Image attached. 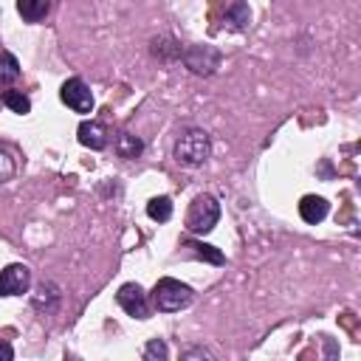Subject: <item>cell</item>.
<instances>
[{"instance_id": "cell-18", "label": "cell", "mask_w": 361, "mask_h": 361, "mask_svg": "<svg viewBox=\"0 0 361 361\" xmlns=\"http://www.w3.org/2000/svg\"><path fill=\"white\" fill-rule=\"evenodd\" d=\"M186 248H192V254H195V257L209 259L212 265H223V254H220L214 245H206V243H186Z\"/></svg>"}, {"instance_id": "cell-6", "label": "cell", "mask_w": 361, "mask_h": 361, "mask_svg": "<svg viewBox=\"0 0 361 361\" xmlns=\"http://www.w3.org/2000/svg\"><path fill=\"white\" fill-rule=\"evenodd\" d=\"M59 99H62L73 113H93V93H90V87H87L79 76H73V79H68V82L62 85Z\"/></svg>"}, {"instance_id": "cell-14", "label": "cell", "mask_w": 361, "mask_h": 361, "mask_svg": "<svg viewBox=\"0 0 361 361\" xmlns=\"http://www.w3.org/2000/svg\"><path fill=\"white\" fill-rule=\"evenodd\" d=\"M20 79V62L14 54L0 51V87H8L11 82Z\"/></svg>"}, {"instance_id": "cell-5", "label": "cell", "mask_w": 361, "mask_h": 361, "mask_svg": "<svg viewBox=\"0 0 361 361\" xmlns=\"http://www.w3.org/2000/svg\"><path fill=\"white\" fill-rule=\"evenodd\" d=\"M116 302L133 319H149V313H152V302H149V296L144 293V288L138 282H124L116 293Z\"/></svg>"}, {"instance_id": "cell-19", "label": "cell", "mask_w": 361, "mask_h": 361, "mask_svg": "<svg viewBox=\"0 0 361 361\" xmlns=\"http://www.w3.org/2000/svg\"><path fill=\"white\" fill-rule=\"evenodd\" d=\"M147 361H164V358H169V350H166V344L164 341H158V338H152L147 347H144V353H141Z\"/></svg>"}, {"instance_id": "cell-22", "label": "cell", "mask_w": 361, "mask_h": 361, "mask_svg": "<svg viewBox=\"0 0 361 361\" xmlns=\"http://www.w3.org/2000/svg\"><path fill=\"white\" fill-rule=\"evenodd\" d=\"M14 358V350L8 341H0V361H11Z\"/></svg>"}, {"instance_id": "cell-20", "label": "cell", "mask_w": 361, "mask_h": 361, "mask_svg": "<svg viewBox=\"0 0 361 361\" xmlns=\"http://www.w3.org/2000/svg\"><path fill=\"white\" fill-rule=\"evenodd\" d=\"M14 172H17V164H14V158H11L6 149H0V183L11 180V178H14Z\"/></svg>"}, {"instance_id": "cell-10", "label": "cell", "mask_w": 361, "mask_h": 361, "mask_svg": "<svg viewBox=\"0 0 361 361\" xmlns=\"http://www.w3.org/2000/svg\"><path fill=\"white\" fill-rule=\"evenodd\" d=\"M149 51H152V56L155 59H161V62H175V59H180V45L172 39V37H155L152 42H149Z\"/></svg>"}, {"instance_id": "cell-2", "label": "cell", "mask_w": 361, "mask_h": 361, "mask_svg": "<svg viewBox=\"0 0 361 361\" xmlns=\"http://www.w3.org/2000/svg\"><path fill=\"white\" fill-rule=\"evenodd\" d=\"M195 299V290L189 285H183L180 279H172V276H164L155 282L152 293H149V302L155 310L161 313H175V310H183L189 307V302Z\"/></svg>"}, {"instance_id": "cell-1", "label": "cell", "mask_w": 361, "mask_h": 361, "mask_svg": "<svg viewBox=\"0 0 361 361\" xmlns=\"http://www.w3.org/2000/svg\"><path fill=\"white\" fill-rule=\"evenodd\" d=\"M172 155H175V161L180 166H189V169L203 166L209 161V155H212V138H209V133L206 130H197V127L180 133V138L175 141Z\"/></svg>"}, {"instance_id": "cell-21", "label": "cell", "mask_w": 361, "mask_h": 361, "mask_svg": "<svg viewBox=\"0 0 361 361\" xmlns=\"http://www.w3.org/2000/svg\"><path fill=\"white\" fill-rule=\"evenodd\" d=\"M180 358H212V353L203 350V347H189V350L180 353Z\"/></svg>"}, {"instance_id": "cell-15", "label": "cell", "mask_w": 361, "mask_h": 361, "mask_svg": "<svg viewBox=\"0 0 361 361\" xmlns=\"http://www.w3.org/2000/svg\"><path fill=\"white\" fill-rule=\"evenodd\" d=\"M3 104H6L11 113H17V116L31 113V102H28V96H25L23 90H6V93H3Z\"/></svg>"}, {"instance_id": "cell-17", "label": "cell", "mask_w": 361, "mask_h": 361, "mask_svg": "<svg viewBox=\"0 0 361 361\" xmlns=\"http://www.w3.org/2000/svg\"><path fill=\"white\" fill-rule=\"evenodd\" d=\"M226 20L234 25V28H245L251 23V11H248V3L245 0H234L226 11Z\"/></svg>"}, {"instance_id": "cell-16", "label": "cell", "mask_w": 361, "mask_h": 361, "mask_svg": "<svg viewBox=\"0 0 361 361\" xmlns=\"http://www.w3.org/2000/svg\"><path fill=\"white\" fill-rule=\"evenodd\" d=\"M147 214H149L152 220H158V223H166V220L172 217V200H169L166 195L152 197V200L147 203Z\"/></svg>"}, {"instance_id": "cell-7", "label": "cell", "mask_w": 361, "mask_h": 361, "mask_svg": "<svg viewBox=\"0 0 361 361\" xmlns=\"http://www.w3.org/2000/svg\"><path fill=\"white\" fill-rule=\"evenodd\" d=\"M31 285V271L23 262L6 265L0 271V296H23Z\"/></svg>"}, {"instance_id": "cell-11", "label": "cell", "mask_w": 361, "mask_h": 361, "mask_svg": "<svg viewBox=\"0 0 361 361\" xmlns=\"http://www.w3.org/2000/svg\"><path fill=\"white\" fill-rule=\"evenodd\" d=\"M113 147H116L118 158H127V161H133V158H138L144 152V141L138 135H133V133H118Z\"/></svg>"}, {"instance_id": "cell-13", "label": "cell", "mask_w": 361, "mask_h": 361, "mask_svg": "<svg viewBox=\"0 0 361 361\" xmlns=\"http://www.w3.org/2000/svg\"><path fill=\"white\" fill-rule=\"evenodd\" d=\"M56 302H59V288H56L54 282H39V288H37L31 305H34L37 310H45V313H48V310L56 307Z\"/></svg>"}, {"instance_id": "cell-3", "label": "cell", "mask_w": 361, "mask_h": 361, "mask_svg": "<svg viewBox=\"0 0 361 361\" xmlns=\"http://www.w3.org/2000/svg\"><path fill=\"white\" fill-rule=\"evenodd\" d=\"M220 220V203L212 195H197L186 212V228L192 234H209Z\"/></svg>"}, {"instance_id": "cell-12", "label": "cell", "mask_w": 361, "mask_h": 361, "mask_svg": "<svg viewBox=\"0 0 361 361\" xmlns=\"http://www.w3.org/2000/svg\"><path fill=\"white\" fill-rule=\"evenodd\" d=\"M17 11L25 23H39L51 11V0H17Z\"/></svg>"}, {"instance_id": "cell-9", "label": "cell", "mask_w": 361, "mask_h": 361, "mask_svg": "<svg viewBox=\"0 0 361 361\" xmlns=\"http://www.w3.org/2000/svg\"><path fill=\"white\" fill-rule=\"evenodd\" d=\"M327 212H330V203H327L324 197H319V195H305L302 203H299V214H302V220L310 223V226L322 223V220L327 217Z\"/></svg>"}, {"instance_id": "cell-4", "label": "cell", "mask_w": 361, "mask_h": 361, "mask_svg": "<svg viewBox=\"0 0 361 361\" xmlns=\"http://www.w3.org/2000/svg\"><path fill=\"white\" fill-rule=\"evenodd\" d=\"M180 59H183V65H186L192 73H197V76H212V73L220 68L223 54H220L214 45H189V48L180 51Z\"/></svg>"}, {"instance_id": "cell-8", "label": "cell", "mask_w": 361, "mask_h": 361, "mask_svg": "<svg viewBox=\"0 0 361 361\" xmlns=\"http://www.w3.org/2000/svg\"><path fill=\"white\" fill-rule=\"evenodd\" d=\"M76 135H79V144L82 147H87V149H93V152H99V149H104L107 147V127L102 124V121H82L79 124V130H76Z\"/></svg>"}]
</instances>
